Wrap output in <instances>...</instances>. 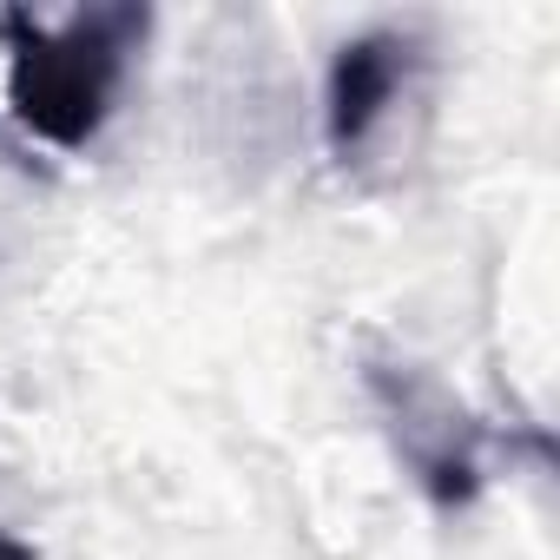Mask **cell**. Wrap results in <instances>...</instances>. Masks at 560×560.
<instances>
[{
	"label": "cell",
	"instance_id": "cell-1",
	"mask_svg": "<svg viewBox=\"0 0 560 560\" xmlns=\"http://www.w3.org/2000/svg\"><path fill=\"white\" fill-rule=\"evenodd\" d=\"M145 40H152V8H139V0H93V8H73L60 21L34 8H0L14 119L54 152H86L113 126Z\"/></svg>",
	"mask_w": 560,
	"mask_h": 560
},
{
	"label": "cell",
	"instance_id": "cell-2",
	"mask_svg": "<svg viewBox=\"0 0 560 560\" xmlns=\"http://www.w3.org/2000/svg\"><path fill=\"white\" fill-rule=\"evenodd\" d=\"M363 389H370L383 435H389L396 462L409 468V481L442 514L475 508L488 488V429L475 422V409L435 370H422L409 357H370Z\"/></svg>",
	"mask_w": 560,
	"mask_h": 560
},
{
	"label": "cell",
	"instance_id": "cell-3",
	"mask_svg": "<svg viewBox=\"0 0 560 560\" xmlns=\"http://www.w3.org/2000/svg\"><path fill=\"white\" fill-rule=\"evenodd\" d=\"M429 40L416 27H370L330 54L324 73V139L343 172H370L396 145V119L422 106Z\"/></svg>",
	"mask_w": 560,
	"mask_h": 560
},
{
	"label": "cell",
	"instance_id": "cell-4",
	"mask_svg": "<svg viewBox=\"0 0 560 560\" xmlns=\"http://www.w3.org/2000/svg\"><path fill=\"white\" fill-rule=\"evenodd\" d=\"M0 560H40V553H34L21 534H8V527H0Z\"/></svg>",
	"mask_w": 560,
	"mask_h": 560
}]
</instances>
